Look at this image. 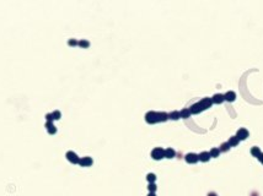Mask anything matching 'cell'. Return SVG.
<instances>
[{
	"label": "cell",
	"instance_id": "cell-6",
	"mask_svg": "<svg viewBox=\"0 0 263 196\" xmlns=\"http://www.w3.org/2000/svg\"><path fill=\"white\" fill-rule=\"evenodd\" d=\"M92 163H93V161H92L91 157H89V156L80 158V162H79V164L81 167H90V165H92Z\"/></svg>",
	"mask_w": 263,
	"mask_h": 196
},
{
	"label": "cell",
	"instance_id": "cell-19",
	"mask_svg": "<svg viewBox=\"0 0 263 196\" xmlns=\"http://www.w3.org/2000/svg\"><path fill=\"white\" fill-rule=\"evenodd\" d=\"M79 45L81 48H89L90 47V42L86 41V39H81V41H79Z\"/></svg>",
	"mask_w": 263,
	"mask_h": 196
},
{
	"label": "cell",
	"instance_id": "cell-15",
	"mask_svg": "<svg viewBox=\"0 0 263 196\" xmlns=\"http://www.w3.org/2000/svg\"><path fill=\"white\" fill-rule=\"evenodd\" d=\"M169 119V114L165 112H159V121H166Z\"/></svg>",
	"mask_w": 263,
	"mask_h": 196
},
{
	"label": "cell",
	"instance_id": "cell-22",
	"mask_svg": "<svg viewBox=\"0 0 263 196\" xmlns=\"http://www.w3.org/2000/svg\"><path fill=\"white\" fill-rule=\"evenodd\" d=\"M251 153H252L253 156L258 157V156H260V153H261V151H260V147H252V150H251Z\"/></svg>",
	"mask_w": 263,
	"mask_h": 196
},
{
	"label": "cell",
	"instance_id": "cell-5",
	"mask_svg": "<svg viewBox=\"0 0 263 196\" xmlns=\"http://www.w3.org/2000/svg\"><path fill=\"white\" fill-rule=\"evenodd\" d=\"M184 159H186V162L187 163H189V164H193V163H197L198 161V155L197 153H187L186 155V157H184Z\"/></svg>",
	"mask_w": 263,
	"mask_h": 196
},
{
	"label": "cell",
	"instance_id": "cell-8",
	"mask_svg": "<svg viewBox=\"0 0 263 196\" xmlns=\"http://www.w3.org/2000/svg\"><path fill=\"white\" fill-rule=\"evenodd\" d=\"M212 158V157H210V155H209V152H200L199 155H198V159L200 161V162H208V161Z\"/></svg>",
	"mask_w": 263,
	"mask_h": 196
},
{
	"label": "cell",
	"instance_id": "cell-7",
	"mask_svg": "<svg viewBox=\"0 0 263 196\" xmlns=\"http://www.w3.org/2000/svg\"><path fill=\"white\" fill-rule=\"evenodd\" d=\"M236 137L239 138V140H246V138L248 137V131H247V129H245V128H241L237 130V134H236Z\"/></svg>",
	"mask_w": 263,
	"mask_h": 196
},
{
	"label": "cell",
	"instance_id": "cell-1",
	"mask_svg": "<svg viewBox=\"0 0 263 196\" xmlns=\"http://www.w3.org/2000/svg\"><path fill=\"white\" fill-rule=\"evenodd\" d=\"M145 121L149 124L159 123V112H148L145 114Z\"/></svg>",
	"mask_w": 263,
	"mask_h": 196
},
{
	"label": "cell",
	"instance_id": "cell-3",
	"mask_svg": "<svg viewBox=\"0 0 263 196\" xmlns=\"http://www.w3.org/2000/svg\"><path fill=\"white\" fill-rule=\"evenodd\" d=\"M65 157H67V159L69 161V162L73 163V164H79V162H80L79 156H77L74 151H68L65 153Z\"/></svg>",
	"mask_w": 263,
	"mask_h": 196
},
{
	"label": "cell",
	"instance_id": "cell-26",
	"mask_svg": "<svg viewBox=\"0 0 263 196\" xmlns=\"http://www.w3.org/2000/svg\"><path fill=\"white\" fill-rule=\"evenodd\" d=\"M258 159H260V162L263 164V153H260V156H258Z\"/></svg>",
	"mask_w": 263,
	"mask_h": 196
},
{
	"label": "cell",
	"instance_id": "cell-28",
	"mask_svg": "<svg viewBox=\"0 0 263 196\" xmlns=\"http://www.w3.org/2000/svg\"><path fill=\"white\" fill-rule=\"evenodd\" d=\"M209 196H217V194H212V193H210V194H209Z\"/></svg>",
	"mask_w": 263,
	"mask_h": 196
},
{
	"label": "cell",
	"instance_id": "cell-9",
	"mask_svg": "<svg viewBox=\"0 0 263 196\" xmlns=\"http://www.w3.org/2000/svg\"><path fill=\"white\" fill-rule=\"evenodd\" d=\"M236 98V93L232 92V91H227V92L224 94V99H226L227 102H234Z\"/></svg>",
	"mask_w": 263,
	"mask_h": 196
},
{
	"label": "cell",
	"instance_id": "cell-18",
	"mask_svg": "<svg viewBox=\"0 0 263 196\" xmlns=\"http://www.w3.org/2000/svg\"><path fill=\"white\" fill-rule=\"evenodd\" d=\"M146 180L149 181V184L150 183H155V180H156V175H155L154 173H149L148 175H146Z\"/></svg>",
	"mask_w": 263,
	"mask_h": 196
},
{
	"label": "cell",
	"instance_id": "cell-13",
	"mask_svg": "<svg viewBox=\"0 0 263 196\" xmlns=\"http://www.w3.org/2000/svg\"><path fill=\"white\" fill-rule=\"evenodd\" d=\"M180 115H181V118H183V119H187V118H189V115H191V110H189L188 108H183V109L180 112Z\"/></svg>",
	"mask_w": 263,
	"mask_h": 196
},
{
	"label": "cell",
	"instance_id": "cell-24",
	"mask_svg": "<svg viewBox=\"0 0 263 196\" xmlns=\"http://www.w3.org/2000/svg\"><path fill=\"white\" fill-rule=\"evenodd\" d=\"M52 114H53L54 120H59V119H60V116H62V113H60L59 110H54L53 113H52Z\"/></svg>",
	"mask_w": 263,
	"mask_h": 196
},
{
	"label": "cell",
	"instance_id": "cell-27",
	"mask_svg": "<svg viewBox=\"0 0 263 196\" xmlns=\"http://www.w3.org/2000/svg\"><path fill=\"white\" fill-rule=\"evenodd\" d=\"M148 196H156V195H155V193H149Z\"/></svg>",
	"mask_w": 263,
	"mask_h": 196
},
{
	"label": "cell",
	"instance_id": "cell-23",
	"mask_svg": "<svg viewBox=\"0 0 263 196\" xmlns=\"http://www.w3.org/2000/svg\"><path fill=\"white\" fill-rule=\"evenodd\" d=\"M68 44L70 45V47H75V45H79V41H76V39L71 38V39H69V41H68Z\"/></svg>",
	"mask_w": 263,
	"mask_h": 196
},
{
	"label": "cell",
	"instance_id": "cell-12",
	"mask_svg": "<svg viewBox=\"0 0 263 196\" xmlns=\"http://www.w3.org/2000/svg\"><path fill=\"white\" fill-rule=\"evenodd\" d=\"M175 156H176V152L174 149H166L165 150V158L171 159V158H174Z\"/></svg>",
	"mask_w": 263,
	"mask_h": 196
},
{
	"label": "cell",
	"instance_id": "cell-11",
	"mask_svg": "<svg viewBox=\"0 0 263 196\" xmlns=\"http://www.w3.org/2000/svg\"><path fill=\"white\" fill-rule=\"evenodd\" d=\"M212 101H213V103H217V104H220V103H223L224 101H225V99H224V94L217 93L215 96H213Z\"/></svg>",
	"mask_w": 263,
	"mask_h": 196
},
{
	"label": "cell",
	"instance_id": "cell-25",
	"mask_svg": "<svg viewBox=\"0 0 263 196\" xmlns=\"http://www.w3.org/2000/svg\"><path fill=\"white\" fill-rule=\"evenodd\" d=\"M46 119H47V121H53L54 120L53 114H52V113H47V114H46Z\"/></svg>",
	"mask_w": 263,
	"mask_h": 196
},
{
	"label": "cell",
	"instance_id": "cell-20",
	"mask_svg": "<svg viewBox=\"0 0 263 196\" xmlns=\"http://www.w3.org/2000/svg\"><path fill=\"white\" fill-rule=\"evenodd\" d=\"M156 189H157V186H156V184H155V183H150V184L148 185L149 193H155V191H156Z\"/></svg>",
	"mask_w": 263,
	"mask_h": 196
},
{
	"label": "cell",
	"instance_id": "cell-17",
	"mask_svg": "<svg viewBox=\"0 0 263 196\" xmlns=\"http://www.w3.org/2000/svg\"><path fill=\"white\" fill-rule=\"evenodd\" d=\"M219 153H220V150L219 149H217V147H213L212 150H210V152H209V155H210V157H218L219 156Z\"/></svg>",
	"mask_w": 263,
	"mask_h": 196
},
{
	"label": "cell",
	"instance_id": "cell-10",
	"mask_svg": "<svg viewBox=\"0 0 263 196\" xmlns=\"http://www.w3.org/2000/svg\"><path fill=\"white\" fill-rule=\"evenodd\" d=\"M46 128H47V131H48V134H50V135H53V134L57 132V128H55V126L52 124V121H47V123H46Z\"/></svg>",
	"mask_w": 263,
	"mask_h": 196
},
{
	"label": "cell",
	"instance_id": "cell-2",
	"mask_svg": "<svg viewBox=\"0 0 263 196\" xmlns=\"http://www.w3.org/2000/svg\"><path fill=\"white\" fill-rule=\"evenodd\" d=\"M151 157L155 161H160L165 157V150L161 149V147H155V149L151 151Z\"/></svg>",
	"mask_w": 263,
	"mask_h": 196
},
{
	"label": "cell",
	"instance_id": "cell-14",
	"mask_svg": "<svg viewBox=\"0 0 263 196\" xmlns=\"http://www.w3.org/2000/svg\"><path fill=\"white\" fill-rule=\"evenodd\" d=\"M180 118H181L180 112H177V110H174L169 114V119H172V120H178Z\"/></svg>",
	"mask_w": 263,
	"mask_h": 196
},
{
	"label": "cell",
	"instance_id": "cell-4",
	"mask_svg": "<svg viewBox=\"0 0 263 196\" xmlns=\"http://www.w3.org/2000/svg\"><path fill=\"white\" fill-rule=\"evenodd\" d=\"M204 109H205V108L203 107V104H202L200 101L197 102V103H194L191 108H189V110H191V114H198V113H200L202 110H204Z\"/></svg>",
	"mask_w": 263,
	"mask_h": 196
},
{
	"label": "cell",
	"instance_id": "cell-21",
	"mask_svg": "<svg viewBox=\"0 0 263 196\" xmlns=\"http://www.w3.org/2000/svg\"><path fill=\"white\" fill-rule=\"evenodd\" d=\"M230 150V145L227 142H224L223 145L220 146V151H223V152H226V151H229Z\"/></svg>",
	"mask_w": 263,
	"mask_h": 196
},
{
	"label": "cell",
	"instance_id": "cell-16",
	"mask_svg": "<svg viewBox=\"0 0 263 196\" xmlns=\"http://www.w3.org/2000/svg\"><path fill=\"white\" fill-rule=\"evenodd\" d=\"M239 141H240V140H239V138L236 137V136H232V137H230V138H229V141H227V143L230 145V147H232V146H236V145H237Z\"/></svg>",
	"mask_w": 263,
	"mask_h": 196
}]
</instances>
